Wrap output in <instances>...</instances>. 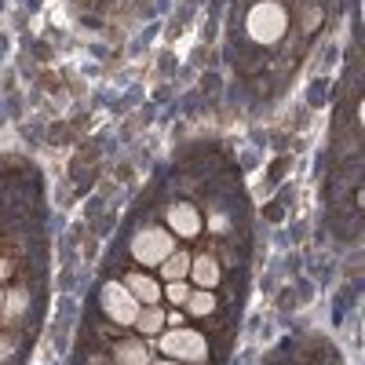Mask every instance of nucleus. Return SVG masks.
<instances>
[{
    "instance_id": "f257e3e1",
    "label": "nucleus",
    "mask_w": 365,
    "mask_h": 365,
    "mask_svg": "<svg viewBox=\"0 0 365 365\" xmlns=\"http://www.w3.org/2000/svg\"><path fill=\"white\" fill-rule=\"evenodd\" d=\"M161 351H165L168 358L187 361V365L208 361V340L201 336L197 329H172L168 336H161Z\"/></svg>"
},
{
    "instance_id": "f03ea898",
    "label": "nucleus",
    "mask_w": 365,
    "mask_h": 365,
    "mask_svg": "<svg viewBox=\"0 0 365 365\" xmlns=\"http://www.w3.org/2000/svg\"><path fill=\"white\" fill-rule=\"evenodd\" d=\"M172 252H175V241H172V234L161 230V227H146V230H139L135 241H132V256H135L139 263H150V267L165 263Z\"/></svg>"
},
{
    "instance_id": "7ed1b4c3",
    "label": "nucleus",
    "mask_w": 365,
    "mask_h": 365,
    "mask_svg": "<svg viewBox=\"0 0 365 365\" xmlns=\"http://www.w3.org/2000/svg\"><path fill=\"white\" fill-rule=\"evenodd\" d=\"M285 8L282 4H256L252 8V15H249V34L259 41V44H274L282 34H285Z\"/></svg>"
},
{
    "instance_id": "20e7f679",
    "label": "nucleus",
    "mask_w": 365,
    "mask_h": 365,
    "mask_svg": "<svg viewBox=\"0 0 365 365\" xmlns=\"http://www.w3.org/2000/svg\"><path fill=\"white\" fill-rule=\"evenodd\" d=\"M103 307H106V314H110L113 322L132 325L135 314H139V299H135L125 285H120V282H110V285L103 289Z\"/></svg>"
},
{
    "instance_id": "39448f33",
    "label": "nucleus",
    "mask_w": 365,
    "mask_h": 365,
    "mask_svg": "<svg viewBox=\"0 0 365 365\" xmlns=\"http://www.w3.org/2000/svg\"><path fill=\"white\" fill-rule=\"evenodd\" d=\"M168 227H172L179 237H194V234L201 230L197 208H190V205H172V208H168Z\"/></svg>"
},
{
    "instance_id": "423d86ee",
    "label": "nucleus",
    "mask_w": 365,
    "mask_h": 365,
    "mask_svg": "<svg viewBox=\"0 0 365 365\" xmlns=\"http://www.w3.org/2000/svg\"><path fill=\"white\" fill-rule=\"evenodd\" d=\"M120 285H125L135 299H143V303H158V299H161V289L150 282V278H143V274H128V278L120 282Z\"/></svg>"
},
{
    "instance_id": "0eeeda50",
    "label": "nucleus",
    "mask_w": 365,
    "mask_h": 365,
    "mask_svg": "<svg viewBox=\"0 0 365 365\" xmlns=\"http://www.w3.org/2000/svg\"><path fill=\"white\" fill-rule=\"evenodd\" d=\"M190 274H194V282H197L201 289H212V285L220 282V267H216V259H212V256L190 259Z\"/></svg>"
},
{
    "instance_id": "6e6552de",
    "label": "nucleus",
    "mask_w": 365,
    "mask_h": 365,
    "mask_svg": "<svg viewBox=\"0 0 365 365\" xmlns=\"http://www.w3.org/2000/svg\"><path fill=\"white\" fill-rule=\"evenodd\" d=\"M113 354H117V365H146V358H150L139 340H120Z\"/></svg>"
},
{
    "instance_id": "1a4fd4ad",
    "label": "nucleus",
    "mask_w": 365,
    "mask_h": 365,
    "mask_svg": "<svg viewBox=\"0 0 365 365\" xmlns=\"http://www.w3.org/2000/svg\"><path fill=\"white\" fill-rule=\"evenodd\" d=\"M161 274H165V282H182L190 274V256L187 252H172L165 263H161Z\"/></svg>"
},
{
    "instance_id": "9d476101",
    "label": "nucleus",
    "mask_w": 365,
    "mask_h": 365,
    "mask_svg": "<svg viewBox=\"0 0 365 365\" xmlns=\"http://www.w3.org/2000/svg\"><path fill=\"white\" fill-rule=\"evenodd\" d=\"M139 332H146V336H154V332L165 325V314H161V307H158V303H150V307L146 311H139L135 314V322H132Z\"/></svg>"
},
{
    "instance_id": "9b49d317",
    "label": "nucleus",
    "mask_w": 365,
    "mask_h": 365,
    "mask_svg": "<svg viewBox=\"0 0 365 365\" xmlns=\"http://www.w3.org/2000/svg\"><path fill=\"white\" fill-rule=\"evenodd\" d=\"M187 311L190 314H212V311H216V296H212L208 289H194L190 296H187Z\"/></svg>"
},
{
    "instance_id": "f8f14e48",
    "label": "nucleus",
    "mask_w": 365,
    "mask_h": 365,
    "mask_svg": "<svg viewBox=\"0 0 365 365\" xmlns=\"http://www.w3.org/2000/svg\"><path fill=\"white\" fill-rule=\"evenodd\" d=\"M22 311H26V292L4 296V314H8V318H15V314H22Z\"/></svg>"
},
{
    "instance_id": "ddd939ff",
    "label": "nucleus",
    "mask_w": 365,
    "mask_h": 365,
    "mask_svg": "<svg viewBox=\"0 0 365 365\" xmlns=\"http://www.w3.org/2000/svg\"><path fill=\"white\" fill-rule=\"evenodd\" d=\"M190 289L182 285V282H168V303H187Z\"/></svg>"
},
{
    "instance_id": "4468645a",
    "label": "nucleus",
    "mask_w": 365,
    "mask_h": 365,
    "mask_svg": "<svg viewBox=\"0 0 365 365\" xmlns=\"http://www.w3.org/2000/svg\"><path fill=\"white\" fill-rule=\"evenodd\" d=\"M11 351H15V340H11V336H0V365L11 358Z\"/></svg>"
},
{
    "instance_id": "2eb2a0df",
    "label": "nucleus",
    "mask_w": 365,
    "mask_h": 365,
    "mask_svg": "<svg viewBox=\"0 0 365 365\" xmlns=\"http://www.w3.org/2000/svg\"><path fill=\"white\" fill-rule=\"evenodd\" d=\"M8 274H11V270H8V263H4V259H0V282H4V278H8Z\"/></svg>"
},
{
    "instance_id": "dca6fc26",
    "label": "nucleus",
    "mask_w": 365,
    "mask_h": 365,
    "mask_svg": "<svg viewBox=\"0 0 365 365\" xmlns=\"http://www.w3.org/2000/svg\"><path fill=\"white\" fill-rule=\"evenodd\" d=\"M154 365H187V361H154Z\"/></svg>"
},
{
    "instance_id": "f3484780",
    "label": "nucleus",
    "mask_w": 365,
    "mask_h": 365,
    "mask_svg": "<svg viewBox=\"0 0 365 365\" xmlns=\"http://www.w3.org/2000/svg\"><path fill=\"white\" fill-rule=\"evenodd\" d=\"M0 318H4V296H0Z\"/></svg>"
}]
</instances>
